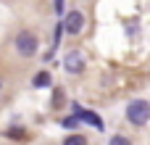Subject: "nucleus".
<instances>
[{
  "label": "nucleus",
  "mask_w": 150,
  "mask_h": 145,
  "mask_svg": "<svg viewBox=\"0 0 150 145\" xmlns=\"http://www.w3.org/2000/svg\"><path fill=\"white\" fill-rule=\"evenodd\" d=\"M63 29H66L69 34H79V32L84 29V16H82L79 11H71V13H66V21H63Z\"/></svg>",
  "instance_id": "3"
},
{
  "label": "nucleus",
  "mask_w": 150,
  "mask_h": 145,
  "mask_svg": "<svg viewBox=\"0 0 150 145\" xmlns=\"http://www.w3.org/2000/svg\"><path fill=\"white\" fill-rule=\"evenodd\" d=\"M63 103V95H61V90H55V100H53V106H61Z\"/></svg>",
  "instance_id": "10"
},
{
  "label": "nucleus",
  "mask_w": 150,
  "mask_h": 145,
  "mask_svg": "<svg viewBox=\"0 0 150 145\" xmlns=\"http://www.w3.org/2000/svg\"><path fill=\"white\" fill-rule=\"evenodd\" d=\"M63 145H84V137H82V135H69Z\"/></svg>",
  "instance_id": "7"
},
{
  "label": "nucleus",
  "mask_w": 150,
  "mask_h": 145,
  "mask_svg": "<svg viewBox=\"0 0 150 145\" xmlns=\"http://www.w3.org/2000/svg\"><path fill=\"white\" fill-rule=\"evenodd\" d=\"M66 69H69L71 74H82V71H84V61H82L79 50H71V53L66 55Z\"/></svg>",
  "instance_id": "4"
},
{
  "label": "nucleus",
  "mask_w": 150,
  "mask_h": 145,
  "mask_svg": "<svg viewBox=\"0 0 150 145\" xmlns=\"http://www.w3.org/2000/svg\"><path fill=\"white\" fill-rule=\"evenodd\" d=\"M55 13H63V0H55Z\"/></svg>",
  "instance_id": "11"
},
{
  "label": "nucleus",
  "mask_w": 150,
  "mask_h": 145,
  "mask_svg": "<svg viewBox=\"0 0 150 145\" xmlns=\"http://www.w3.org/2000/svg\"><path fill=\"white\" fill-rule=\"evenodd\" d=\"M0 87H3V85H0Z\"/></svg>",
  "instance_id": "12"
},
{
  "label": "nucleus",
  "mask_w": 150,
  "mask_h": 145,
  "mask_svg": "<svg viewBox=\"0 0 150 145\" xmlns=\"http://www.w3.org/2000/svg\"><path fill=\"white\" fill-rule=\"evenodd\" d=\"M76 119H82V122H90V124H95L98 129H103V122H100V119H98L92 111H79V116H76Z\"/></svg>",
  "instance_id": "5"
},
{
  "label": "nucleus",
  "mask_w": 150,
  "mask_h": 145,
  "mask_svg": "<svg viewBox=\"0 0 150 145\" xmlns=\"http://www.w3.org/2000/svg\"><path fill=\"white\" fill-rule=\"evenodd\" d=\"M50 85V71H40L34 77V87H47Z\"/></svg>",
  "instance_id": "6"
},
{
  "label": "nucleus",
  "mask_w": 150,
  "mask_h": 145,
  "mask_svg": "<svg viewBox=\"0 0 150 145\" xmlns=\"http://www.w3.org/2000/svg\"><path fill=\"white\" fill-rule=\"evenodd\" d=\"M108 145H132V143H129L127 137H121V135H116V137H111V143H108Z\"/></svg>",
  "instance_id": "8"
},
{
  "label": "nucleus",
  "mask_w": 150,
  "mask_h": 145,
  "mask_svg": "<svg viewBox=\"0 0 150 145\" xmlns=\"http://www.w3.org/2000/svg\"><path fill=\"white\" fill-rule=\"evenodd\" d=\"M127 119L134 124V127H142L150 122V103L148 100H132L127 106Z\"/></svg>",
  "instance_id": "2"
},
{
  "label": "nucleus",
  "mask_w": 150,
  "mask_h": 145,
  "mask_svg": "<svg viewBox=\"0 0 150 145\" xmlns=\"http://www.w3.org/2000/svg\"><path fill=\"white\" fill-rule=\"evenodd\" d=\"M37 48H40V40H37V34H34V32L21 29V32L16 34V50H18V55L32 58V55L37 53Z\"/></svg>",
  "instance_id": "1"
},
{
  "label": "nucleus",
  "mask_w": 150,
  "mask_h": 145,
  "mask_svg": "<svg viewBox=\"0 0 150 145\" xmlns=\"http://www.w3.org/2000/svg\"><path fill=\"white\" fill-rule=\"evenodd\" d=\"M76 124H79V119H76V116H71V119H63V127H69V129H71V127H76Z\"/></svg>",
  "instance_id": "9"
}]
</instances>
